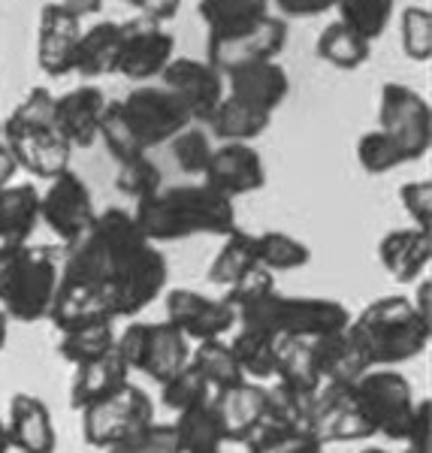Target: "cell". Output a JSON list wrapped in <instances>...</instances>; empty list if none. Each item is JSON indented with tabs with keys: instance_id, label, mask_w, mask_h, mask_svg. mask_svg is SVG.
Masks as SVG:
<instances>
[{
	"instance_id": "obj_1",
	"label": "cell",
	"mask_w": 432,
	"mask_h": 453,
	"mask_svg": "<svg viewBox=\"0 0 432 453\" xmlns=\"http://www.w3.org/2000/svg\"><path fill=\"white\" fill-rule=\"evenodd\" d=\"M170 263L124 209L97 211L76 245L64 248L52 320L58 333L94 320L139 318L166 290Z\"/></svg>"
},
{
	"instance_id": "obj_2",
	"label": "cell",
	"mask_w": 432,
	"mask_h": 453,
	"mask_svg": "<svg viewBox=\"0 0 432 453\" xmlns=\"http://www.w3.org/2000/svg\"><path fill=\"white\" fill-rule=\"evenodd\" d=\"M134 221L149 242H181L194 236H230L239 230L233 200L215 194L209 185H175L136 203Z\"/></svg>"
},
{
	"instance_id": "obj_3",
	"label": "cell",
	"mask_w": 432,
	"mask_h": 453,
	"mask_svg": "<svg viewBox=\"0 0 432 453\" xmlns=\"http://www.w3.org/2000/svg\"><path fill=\"white\" fill-rule=\"evenodd\" d=\"M348 335L363 350L369 369H397L429 348L432 324L417 314L412 296H378L351 314Z\"/></svg>"
},
{
	"instance_id": "obj_4",
	"label": "cell",
	"mask_w": 432,
	"mask_h": 453,
	"mask_svg": "<svg viewBox=\"0 0 432 453\" xmlns=\"http://www.w3.org/2000/svg\"><path fill=\"white\" fill-rule=\"evenodd\" d=\"M0 142L6 145L19 170L42 181H52L70 170L73 149L55 127V94L49 88L27 91L10 119L0 121Z\"/></svg>"
},
{
	"instance_id": "obj_5",
	"label": "cell",
	"mask_w": 432,
	"mask_h": 453,
	"mask_svg": "<svg viewBox=\"0 0 432 453\" xmlns=\"http://www.w3.org/2000/svg\"><path fill=\"white\" fill-rule=\"evenodd\" d=\"M61 245H0V309L10 320H46L61 281Z\"/></svg>"
},
{
	"instance_id": "obj_6",
	"label": "cell",
	"mask_w": 432,
	"mask_h": 453,
	"mask_svg": "<svg viewBox=\"0 0 432 453\" xmlns=\"http://www.w3.org/2000/svg\"><path fill=\"white\" fill-rule=\"evenodd\" d=\"M351 311L329 296H260L236 314V326H258L275 339H320L348 330Z\"/></svg>"
},
{
	"instance_id": "obj_7",
	"label": "cell",
	"mask_w": 432,
	"mask_h": 453,
	"mask_svg": "<svg viewBox=\"0 0 432 453\" xmlns=\"http://www.w3.org/2000/svg\"><path fill=\"white\" fill-rule=\"evenodd\" d=\"M190 348L194 345L166 320H134L115 335V354L127 372H143L158 387L188 366Z\"/></svg>"
},
{
	"instance_id": "obj_8",
	"label": "cell",
	"mask_w": 432,
	"mask_h": 453,
	"mask_svg": "<svg viewBox=\"0 0 432 453\" xmlns=\"http://www.w3.org/2000/svg\"><path fill=\"white\" fill-rule=\"evenodd\" d=\"M115 109H119V119L139 155L160 149L194 124L185 106L164 85H139L127 97L115 100Z\"/></svg>"
},
{
	"instance_id": "obj_9",
	"label": "cell",
	"mask_w": 432,
	"mask_h": 453,
	"mask_svg": "<svg viewBox=\"0 0 432 453\" xmlns=\"http://www.w3.org/2000/svg\"><path fill=\"white\" fill-rule=\"evenodd\" d=\"M354 390L363 405L366 420L372 426V435L390 438V441H405L417 411L412 381L397 369H369L354 384Z\"/></svg>"
},
{
	"instance_id": "obj_10",
	"label": "cell",
	"mask_w": 432,
	"mask_h": 453,
	"mask_svg": "<svg viewBox=\"0 0 432 453\" xmlns=\"http://www.w3.org/2000/svg\"><path fill=\"white\" fill-rule=\"evenodd\" d=\"M82 414V438L88 448L94 450H109L115 444H121L124 438L136 435L139 429H145L149 423H155V402L149 393L136 384H124L121 390H115L112 396L94 402L91 408H85Z\"/></svg>"
},
{
	"instance_id": "obj_11",
	"label": "cell",
	"mask_w": 432,
	"mask_h": 453,
	"mask_svg": "<svg viewBox=\"0 0 432 453\" xmlns=\"http://www.w3.org/2000/svg\"><path fill=\"white\" fill-rule=\"evenodd\" d=\"M378 130H384L399 145L408 164L427 157L432 145L429 100L402 82H387L378 97Z\"/></svg>"
},
{
	"instance_id": "obj_12",
	"label": "cell",
	"mask_w": 432,
	"mask_h": 453,
	"mask_svg": "<svg viewBox=\"0 0 432 453\" xmlns=\"http://www.w3.org/2000/svg\"><path fill=\"white\" fill-rule=\"evenodd\" d=\"M288 46V21L282 16H263L251 25L233 27V31L209 34L206 42V61L221 76L230 70H239L245 64L278 61V55Z\"/></svg>"
},
{
	"instance_id": "obj_13",
	"label": "cell",
	"mask_w": 432,
	"mask_h": 453,
	"mask_svg": "<svg viewBox=\"0 0 432 453\" xmlns=\"http://www.w3.org/2000/svg\"><path fill=\"white\" fill-rule=\"evenodd\" d=\"M94 221H97V209H94L91 188L73 170L52 179L40 194V224L52 230L61 248L76 245Z\"/></svg>"
},
{
	"instance_id": "obj_14",
	"label": "cell",
	"mask_w": 432,
	"mask_h": 453,
	"mask_svg": "<svg viewBox=\"0 0 432 453\" xmlns=\"http://www.w3.org/2000/svg\"><path fill=\"white\" fill-rule=\"evenodd\" d=\"M309 433L318 438L320 448L375 438L360 399H357L354 384H324L314 393L309 405Z\"/></svg>"
},
{
	"instance_id": "obj_15",
	"label": "cell",
	"mask_w": 432,
	"mask_h": 453,
	"mask_svg": "<svg viewBox=\"0 0 432 453\" xmlns=\"http://www.w3.org/2000/svg\"><path fill=\"white\" fill-rule=\"evenodd\" d=\"M175 58V40L170 31H164L160 21H151L145 16H136L130 21H121V61L119 76L130 82H149L160 79Z\"/></svg>"
},
{
	"instance_id": "obj_16",
	"label": "cell",
	"mask_w": 432,
	"mask_h": 453,
	"mask_svg": "<svg viewBox=\"0 0 432 453\" xmlns=\"http://www.w3.org/2000/svg\"><path fill=\"white\" fill-rule=\"evenodd\" d=\"M160 85L170 94H175L185 112L190 115L194 124H206L209 115L215 112V106L224 100L227 88H224V76L218 73L206 58H185L175 55L166 70L160 73Z\"/></svg>"
},
{
	"instance_id": "obj_17",
	"label": "cell",
	"mask_w": 432,
	"mask_h": 453,
	"mask_svg": "<svg viewBox=\"0 0 432 453\" xmlns=\"http://www.w3.org/2000/svg\"><path fill=\"white\" fill-rule=\"evenodd\" d=\"M166 324H173L190 345H200V342L227 339L236 330V311L224 296L212 299L200 290L175 288L166 294Z\"/></svg>"
},
{
	"instance_id": "obj_18",
	"label": "cell",
	"mask_w": 432,
	"mask_h": 453,
	"mask_svg": "<svg viewBox=\"0 0 432 453\" xmlns=\"http://www.w3.org/2000/svg\"><path fill=\"white\" fill-rule=\"evenodd\" d=\"M203 185L215 194L236 200L245 194H258L266 188V164L260 151L245 142H218L203 170Z\"/></svg>"
},
{
	"instance_id": "obj_19",
	"label": "cell",
	"mask_w": 432,
	"mask_h": 453,
	"mask_svg": "<svg viewBox=\"0 0 432 453\" xmlns=\"http://www.w3.org/2000/svg\"><path fill=\"white\" fill-rule=\"evenodd\" d=\"M82 40V19L52 4L42 6L36 31V64L46 76L61 79L76 70V49Z\"/></svg>"
},
{
	"instance_id": "obj_20",
	"label": "cell",
	"mask_w": 432,
	"mask_h": 453,
	"mask_svg": "<svg viewBox=\"0 0 432 453\" xmlns=\"http://www.w3.org/2000/svg\"><path fill=\"white\" fill-rule=\"evenodd\" d=\"M106 104V94L97 85H79L55 97V127L70 149H91L97 142Z\"/></svg>"
},
{
	"instance_id": "obj_21",
	"label": "cell",
	"mask_w": 432,
	"mask_h": 453,
	"mask_svg": "<svg viewBox=\"0 0 432 453\" xmlns=\"http://www.w3.org/2000/svg\"><path fill=\"white\" fill-rule=\"evenodd\" d=\"M10 450L19 453H58V429L52 411L34 393H12L6 414Z\"/></svg>"
},
{
	"instance_id": "obj_22",
	"label": "cell",
	"mask_w": 432,
	"mask_h": 453,
	"mask_svg": "<svg viewBox=\"0 0 432 453\" xmlns=\"http://www.w3.org/2000/svg\"><path fill=\"white\" fill-rule=\"evenodd\" d=\"M378 260L397 284H417L427 279L432 263V233L417 226H397L378 242Z\"/></svg>"
},
{
	"instance_id": "obj_23",
	"label": "cell",
	"mask_w": 432,
	"mask_h": 453,
	"mask_svg": "<svg viewBox=\"0 0 432 453\" xmlns=\"http://www.w3.org/2000/svg\"><path fill=\"white\" fill-rule=\"evenodd\" d=\"M224 88L230 97L243 100V104L260 109V112L275 115V109L290 94V76L278 61H260L230 70L224 76Z\"/></svg>"
},
{
	"instance_id": "obj_24",
	"label": "cell",
	"mask_w": 432,
	"mask_h": 453,
	"mask_svg": "<svg viewBox=\"0 0 432 453\" xmlns=\"http://www.w3.org/2000/svg\"><path fill=\"white\" fill-rule=\"evenodd\" d=\"M212 402H215L227 444H243L266 418V387L258 381H243L230 390L215 393Z\"/></svg>"
},
{
	"instance_id": "obj_25",
	"label": "cell",
	"mask_w": 432,
	"mask_h": 453,
	"mask_svg": "<svg viewBox=\"0 0 432 453\" xmlns=\"http://www.w3.org/2000/svg\"><path fill=\"white\" fill-rule=\"evenodd\" d=\"M40 226V191L31 181L0 191V245H25Z\"/></svg>"
},
{
	"instance_id": "obj_26",
	"label": "cell",
	"mask_w": 432,
	"mask_h": 453,
	"mask_svg": "<svg viewBox=\"0 0 432 453\" xmlns=\"http://www.w3.org/2000/svg\"><path fill=\"white\" fill-rule=\"evenodd\" d=\"M130 381L127 366L119 360V354H106L94 363H85V366H76L70 381V405L76 411H85L94 402L112 396L115 390H121L124 384Z\"/></svg>"
},
{
	"instance_id": "obj_27",
	"label": "cell",
	"mask_w": 432,
	"mask_h": 453,
	"mask_svg": "<svg viewBox=\"0 0 432 453\" xmlns=\"http://www.w3.org/2000/svg\"><path fill=\"white\" fill-rule=\"evenodd\" d=\"M121 61V21H97L82 31L76 49V70L82 79L112 76Z\"/></svg>"
},
{
	"instance_id": "obj_28",
	"label": "cell",
	"mask_w": 432,
	"mask_h": 453,
	"mask_svg": "<svg viewBox=\"0 0 432 453\" xmlns=\"http://www.w3.org/2000/svg\"><path fill=\"white\" fill-rule=\"evenodd\" d=\"M314 360H318V372L324 384H357L369 372L363 350L357 348L348 330L314 339Z\"/></svg>"
},
{
	"instance_id": "obj_29",
	"label": "cell",
	"mask_w": 432,
	"mask_h": 453,
	"mask_svg": "<svg viewBox=\"0 0 432 453\" xmlns=\"http://www.w3.org/2000/svg\"><path fill=\"white\" fill-rule=\"evenodd\" d=\"M273 124V115L260 112V109L243 104V100L224 94V100L215 106V112L209 115V121L203 127H209L206 134L218 142H245L251 145L258 136L266 134V127Z\"/></svg>"
},
{
	"instance_id": "obj_30",
	"label": "cell",
	"mask_w": 432,
	"mask_h": 453,
	"mask_svg": "<svg viewBox=\"0 0 432 453\" xmlns=\"http://www.w3.org/2000/svg\"><path fill=\"white\" fill-rule=\"evenodd\" d=\"M275 384L314 396L324 387L314 360V339H282L275 354Z\"/></svg>"
},
{
	"instance_id": "obj_31",
	"label": "cell",
	"mask_w": 432,
	"mask_h": 453,
	"mask_svg": "<svg viewBox=\"0 0 432 453\" xmlns=\"http://www.w3.org/2000/svg\"><path fill=\"white\" fill-rule=\"evenodd\" d=\"M275 335L258 330V326H236L233 335L227 339L233 357L239 363V372L245 375V381H266L275 375V354H278Z\"/></svg>"
},
{
	"instance_id": "obj_32",
	"label": "cell",
	"mask_w": 432,
	"mask_h": 453,
	"mask_svg": "<svg viewBox=\"0 0 432 453\" xmlns=\"http://www.w3.org/2000/svg\"><path fill=\"white\" fill-rule=\"evenodd\" d=\"M115 324L112 320H94V324L70 326L58 333V357L70 366H85L115 350Z\"/></svg>"
},
{
	"instance_id": "obj_33",
	"label": "cell",
	"mask_w": 432,
	"mask_h": 453,
	"mask_svg": "<svg viewBox=\"0 0 432 453\" xmlns=\"http://www.w3.org/2000/svg\"><path fill=\"white\" fill-rule=\"evenodd\" d=\"M314 55H318L320 61H327L329 67L354 73L372 58V42H366L363 36H357L351 27L342 25V21H329L324 31L318 34Z\"/></svg>"
},
{
	"instance_id": "obj_34",
	"label": "cell",
	"mask_w": 432,
	"mask_h": 453,
	"mask_svg": "<svg viewBox=\"0 0 432 453\" xmlns=\"http://www.w3.org/2000/svg\"><path fill=\"white\" fill-rule=\"evenodd\" d=\"M188 363L200 372V378L209 384L212 396L245 381V375L239 372V363H236V357H233L230 345H227V339H212V342L194 345L190 348Z\"/></svg>"
},
{
	"instance_id": "obj_35",
	"label": "cell",
	"mask_w": 432,
	"mask_h": 453,
	"mask_svg": "<svg viewBox=\"0 0 432 453\" xmlns=\"http://www.w3.org/2000/svg\"><path fill=\"white\" fill-rule=\"evenodd\" d=\"M251 269H258V254H254V233L233 230L224 236L221 248L209 263V281L215 288H233L239 279H245Z\"/></svg>"
},
{
	"instance_id": "obj_36",
	"label": "cell",
	"mask_w": 432,
	"mask_h": 453,
	"mask_svg": "<svg viewBox=\"0 0 432 453\" xmlns=\"http://www.w3.org/2000/svg\"><path fill=\"white\" fill-rule=\"evenodd\" d=\"M175 435H179L181 453H200V450H221L224 448V429L218 420L215 402L190 408V411L175 414Z\"/></svg>"
},
{
	"instance_id": "obj_37",
	"label": "cell",
	"mask_w": 432,
	"mask_h": 453,
	"mask_svg": "<svg viewBox=\"0 0 432 453\" xmlns=\"http://www.w3.org/2000/svg\"><path fill=\"white\" fill-rule=\"evenodd\" d=\"M254 254H258V266L266 273H294L312 263V248L303 239L290 236L282 230L254 233Z\"/></svg>"
},
{
	"instance_id": "obj_38",
	"label": "cell",
	"mask_w": 432,
	"mask_h": 453,
	"mask_svg": "<svg viewBox=\"0 0 432 453\" xmlns=\"http://www.w3.org/2000/svg\"><path fill=\"white\" fill-rule=\"evenodd\" d=\"M248 453H324L309 429L288 426V423H275L263 418L251 435L245 438Z\"/></svg>"
},
{
	"instance_id": "obj_39",
	"label": "cell",
	"mask_w": 432,
	"mask_h": 453,
	"mask_svg": "<svg viewBox=\"0 0 432 453\" xmlns=\"http://www.w3.org/2000/svg\"><path fill=\"white\" fill-rule=\"evenodd\" d=\"M336 10H339L336 21L351 27L366 42H375L390 25L397 0H336Z\"/></svg>"
},
{
	"instance_id": "obj_40",
	"label": "cell",
	"mask_w": 432,
	"mask_h": 453,
	"mask_svg": "<svg viewBox=\"0 0 432 453\" xmlns=\"http://www.w3.org/2000/svg\"><path fill=\"white\" fill-rule=\"evenodd\" d=\"M269 0H200L197 12L206 21L209 34H221L269 16Z\"/></svg>"
},
{
	"instance_id": "obj_41",
	"label": "cell",
	"mask_w": 432,
	"mask_h": 453,
	"mask_svg": "<svg viewBox=\"0 0 432 453\" xmlns=\"http://www.w3.org/2000/svg\"><path fill=\"white\" fill-rule=\"evenodd\" d=\"M357 164H360V170L366 175H384L405 166L408 160L384 130H369V134H363L357 140Z\"/></svg>"
},
{
	"instance_id": "obj_42",
	"label": "cell",
	"mask_w": 432,
	"mask_h": 453,
	"mask_svg": "<svg viewBox=\"0 0 432 453\" xmlns=\"http://www.w3.org/2000/svg\"><path fill=\"white\" fill-rule=\"evenodd\" d=\"M212 399V390L209 384L200 378V372L194 366L175 372L170 381L160 384V402H164V408H170L173 414H181V411H190V408L203 405V402Z\"/></svg>"
},
{
	"instance_id": "obj_43",
	"label": "cell",
	"mask_w": 432,
	"mask_h": 453,
	"mask_svg": "<svg viewBox=\"0 0 432 453\" xmlns=\"http://www.w3.org/2000/svg\"><path fill=\"white\" fill-rule=\"evenodd\" d=\"M115 188L130 196V200H145V196L158 194L164 188V173L149 155H139L134 160L119 164V175H115Z\"/></svg>"
},
{
	"instance_id": "obj_44",
	"label": "cell",
	"mask_w": 432,
	"mask_h": 453,
	"mask_svg": "<svg viewBox=\"0 0 432 453\" xmlns=\"http://www.w3.org/2000/svg\"><path fill=\"white\" fill-rule=\"evenodd\" d=\"M166 145H170V155L175 160V166L188 175H203V170H206V164L212 157V149H215L212 136L200 127V124H190V127L181 130L179 136H173Z\"/></svg>"
},
{
	"instance_id": "obj_45",
	"label": "cell",
	"mask_w": 432,
	"mask_h": 453,
	"mask_svg": "<svg viewBox=\"0 0 432 453\" xmlns=\"http://www.w3.org/2000/svg\"><path fill=\"white\" fill-rule=\"evenodd\" d=\"M399 40L402 52L412 61L427 64L432 58V12L427 6H405L399 19Z\"/></svg>"
},
{
	"instance_id": "obj_46",
	"label": "cell",
	"mask_w": 432,
	"mask_h": 453,
	"mask_svg": "<svg viewBox=\"0 0 432 453\" xmlns=\"http://www.w3.org/2000/svg\"><path fill=\"white\" fill-rule=\"evenodd\" d=\"M309 405H312V396H305V393H297L282 384L266 387V418L269 420L309 429Z\"/></svg>"
},
{
	"instance_id": "obj_47",
	"label": "cell",
	"mask_w": 432,
	"mask_h": 453,
	"mask_svg": "<svg viewBox=\"0 0 432 453\" xmlns=\"http://www.w3.org/2000/svg\"><path fill=\"white\" fill-rule=\"evenodd\" d=\"M106 453H181L179 435H175L173 423H149L145 429H139L136 435L124 438L121 444L109 448Z\"/></svg>"
},
{
	"instance_id": "obj_48",
	"label": "cell",
	"mask_w": 432,
	"mask_h": 453,
	"mask_svg": "<svg viewBox=\"0 0 432 453\" xmlns=\"http://www.w3.org/2000/svg\"><path fill=\"white\" fill-rule=\"evenodd\" d=\"M399 203H402V209H405V215L412 218V226L432 233V181L429 179L405 181V185L399 188Z\"/></svg>"
},
{
	"instance_id": "obj_49",
	"label": "cell",
	"mask_w": 432,
	"mask_h": 453,
	"mask_svg": "<svg viewBox=\"0 0 432 453\" xmlns=\"http://www.w3.org/2000/svg\"><path fill=\"white\" fill-rule=\"evenodd\" d=\"M405 453H432V402L417 399L414 423L405 435Z\"/></svg>"
},
{
	"instance_id": "obj_50",
	"label": "cell",
	"mask_w": 432,
	"mask_h": 453,
	"mask_svg": "<svg viewBox=\"0 0 432 453\" xmlns=\"http://www.w3.org/2000/svg\"><path fill=\"white\" fill-rule=\"evenodd\" d=\"M269 4H275V10L288 19H314L336 10V0H269Z\"/></svg>"
},
{
	"instance_id": "obj_51",
	"label": "cell",
	"mask_w": 432,
	"mask_h": 453,
	"mask_svg": "<svg viewBox=\"0 0 432 453\" xmlns=\"http://www.w3.org/2000/svg\"><path fill=\"white\" fill-rule=\"evenodd\" d=\"M124 4H130V6H136L139 10V16H145V19H151V21H170L179 16V6H181V0H124Z\"/></svg>"
},
{
	"instance_id": "obj_52",
	"label": "cell",
	"mask_w": 432,
	"mask_h": 453,
	"mask_svg": "<svg viewBox=\"0 0 432 453\" xmlns=\"http://www.w3.org/2000/svg\"><path fill=\"white\" fill-rule=\"evenodd\" d=\"M58 6H64V10H70L73 16H94V12H100V6H104V0H55Z\"/></svg>"
},
{
	"instance_id": "obj_53",
	"label": "cell",
	"mask_w": 432,
	"mask_h": 453,
	"mask_svg": "<svg viewBox=\"0 0 432 453\" xmlns=\"http://www.w3.org/2000/svg\"><path fill=\"white\" fill-rule=\"evenodd\" d=\"M19 173L16 160H12V155L6 151V145L0 142V191H4L6 185H12V175Z\"/></svg>"
},
{
	"instance_id": "obj_54",
	"label": "cell",
	"mask_w": 432,
	"mask_h": 453,
	"mask_svg": "<svg viewBox=\"0 0 432 453\" xmlns=\"http://www.w3.org/2000/svg\"><path fill=\"white\" fill-rule=\"evenodd\" d=\"M6 342H10V314L0 309V350L6 348Z\"/></svg>"
},
{
	"instance_id": "obj_55",
	"label": "cell",
	"mask_w": 432,
	"mask_h": 453,
	"mask_svg": "<svg viewBox=\"0 0 432 453\" xmlns=\"http://www.w3.org/2000/svg\"><path fill=\"white\" fill-rule=\"evenodd\" d=\"M0 453H10V435H6V420L0 418Z\"/></svg>"
},
{
	"instance_id": "obj_56",
	"label": "cell",
	"mask_w": 432,
	"mask_h": 453,
	"mask_svg": "<svg viewBox=\"0 0 432 453\" xmlns=\"http://www.w3.org/2000/svg\"><path fill=\"white\" fill-rule=\"evenodd\" d=\"M360 453H390V450H384V448H366V450H360Z\"/></svg>"
},
{
	"instance_id": "obj_57",
	"label": "cell",
	"mask_w": 432,
	"mask_h": 453,
	"mask_svg": "<svg viewBox=\"0 0 432 453\" xmlns=\"http://www.w3.org/2000/svg\"><path fill=\"white\" fill-rule=\"evenodd\" d=\"M200 453H221V450H200Z\"/></svg>"
}]
</instances>
